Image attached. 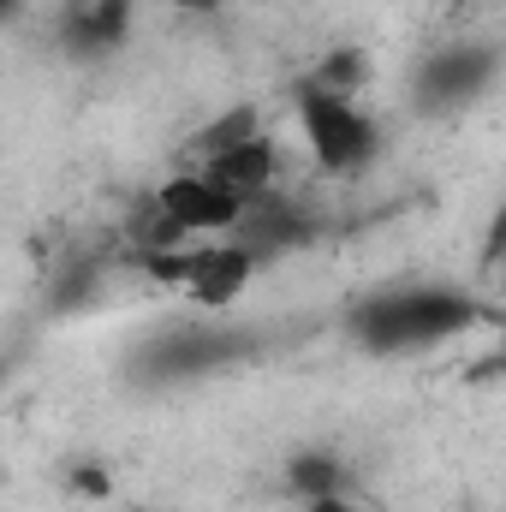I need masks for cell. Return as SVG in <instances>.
<instances>
[{
  "label": "cell",
  "mask_w": 506,
  "mask_h": 512,
  "mask_svg": "<svg viewBox=\"0 0 506 512\" xmlns=\"http://www.w3.org/2000/svg\"><path fill=\"white\" fill-rule=\"evenodd\" d=\"M477 322H483V304L465 286H447V280H399V286H381V292L358 298L346 310V334L376 358L447 346Z\"/></svg>",
  "instance_id": "6da1fadb"
},
{
  "label": "cell",
  "mask_w": 506,
  "mask_h": 512,
  "mask_svg": "<svg viewBox=\"0 0 506 512\" xmlns=\"http://www.w3.org/2000/svg\"><path fill=\"white\" fill-rule=\"evenodd\" d=\"M292 108H298V131H304V143H310V155H316V167L328 179L364 173L381 155V143H387L376 126V114L364 102H352V96H322V90H304L298 84Z\"/></svg>",
  "instance_id": "7a4b0ae2"
},
{
  "label": "cell",
  "mask_w": 506,
  "mask_h": 512,
  "mask_svg": "<svg viewBox=\"0 0 506 512\" xmlns=\"http://www.w3.org/2000/svg\"><path fill=\"white\" fill-rule=\"evenodd\" d=\"M501 84V42L489 36H459V42H441L417 78H411V96L423 114H459L471 102H483L489 90Z\"/></svg>",
  "instance_id": "3957f363"
},
{
  "label": "cell",
  "mask_w": 506,
  "mask_h": 512,
  "mask_svg": "<svg viewBox=\"0 0 506 512\" xmlns=\"http://www.w3.org/2000/svg\"><path fill=\"white\" fill-rule=\"evenodd\" d=\"M149 203L197 245V239H227L239 221H245V203L233 197V191H221L203 167H185V173H173L167 185H155L149 191Z\"/></svg>",
  "instance_id": "277c9868"
},
{
  "label": "cell",
  "mask_w": 506,
  "mask_h": 512,
  "mask_svg": "<svg viewBox=\"0 0 506 512\" xmlns=\"http://www.w3.org/2000/svg\"><path fill=\"white\" fill-rule=\"evenodd\" d=\"M256 268H262V256H256L251 245H239V239L191 245V251H185V280H179V292H185L191 304H203V310H221V304H233V298L251 286Z\"/></svg>",
  "instance_id": "5b68a950"
},
{
  "label": "cell",
  "mask_w": 506,
  "mask_h": 512,
  "mask_svg": "<svg viewBox=\"0 0 506 512\" xmlns=\"http://www.w3.org/2000/svg\"><path fill=\"white\" fill-rule=\"evenodd\" d=\"M137 0H72L60 12V48L72 60H114L131 42Z\"/></svg>",
  "instance_id": "8992f818"
},
{
  "label": "cell",
  "mask_w": 506,
  "mask_h": 512,
  "mask_svg": "<svg viewBox=\"0 0 506 512\" xmlns=\"http://www.w3.org/2000/svg\"><path fill=\"white\" fill-rule=\"evenodd\" d=\"M233 346H239V340L221 334V328H173L167 340L143 346L137 376H143V382H185V376H203V370L227 364Z\"/></svg>",
  "instance_id": "52a82bcc"
},
{
  "label": "cell",
  "mask_w": 506,
  "mask_h": 512,
  "mask_svg": "<svg viewBox=\"0 0 506 512\" xmlns=\"http://www.w3.org/2000/svg\"><path fill=\"white\" fill-rule=\"evenodd\" d=\"M191 167H203L221 191H233L239 203H256L262 191H274L280 185V143L268 137V131H256L245 143H227V149H215V155H197Z\"/></svg>",
  "instance_id": "ba28073f"
},
{
  "label": "cell",
  "mask_w": 506,
  "mask_h": 512,
  "mask_svg": "<svg viewBox=\"0 0 506 512\" xmlns=\"http://www.w3.org/2000/svg\"><path fill=\"white\" fill-rule=\"evenodd\" d=\"M280 477H286V495L292 501H328V495H352V465L340 459V453H328V447H298L286 465H280Z\"/></svg>",
  "instance_id": "9c48e42d"
},
{
  "label": "cell",
  "mask_w": 506,
  "mask_h": 512,
  "mask_svg": "<svg viewBox=\"0 0 506 512\" xmlns=\"http://www.w3.org/2000/svg\"><path fill=\"white\" fill-rule=\"evenodd\" d=\"M364 84H370V54L364 48H352V42H340V48H328L310 72H304V90H322V96H364Z\"/></svg>",
  "instance_id": "30bf717a"
},
{
  "label": "cell",
  "mask_w": 506,
  "mask_h": 512,
  "mask_svg": "<svg viewBox=\"0 0 506 512\" xmlns=\"http://www.w3.org/2000/svg\"><path fill=\"white\" fill-rule=\"evenodd\" d=\"M256 131H262L256 108H233L227 120H215V126L197 137V155H215V149H227V143H245V137H256Z\"/></svg>",
  "instance_id": "8fae6325"
},
{
  "label": "cell",
  "mask_w": 506,
  "mask_h": 512,
  "mask_svg": "<svg viewBox=\"0 0 506 512\" xmlns=\"http://www.w3.org/2000/svg\"><path fill=\"white\" fill-rule=\"evenodd\" d=\"M72 489H78L84 501H108V495H114V477H108L102 465H78V471H72Z\"/></svg>",
  "instance_id": "7c38bea8"
},
{
  "label": "cell",
  "mask_w": 506,
  "mask_h": 512,
  "mask_svg": "<svg viewBox=\"0 0 506 512\" xmlns=\"http://www.w3.org/2000/svg\"><path fill=\"white\" fill-rule=\"evenodd\" d=\"M173 12H185V18H209V12H221L227 0H167Z\"/></svg>",
  "instance_id": "4fadbf2b"
},
{
  "label": "cell",
  "mask_w": 506,
  "mask_h": 512,
  "mask_svg": "<svg viewBox=\"0 0 506 512\" xmlns=\"http://www.w3.org/2000/svg\"><path fill=\"white\" fill-rule=\"evenodd\" d=\"M12 12H18V0H0V24H6V18H12Z\"/></svg>",
  "instance_id": "5bb4252c"
}]
</instances>
